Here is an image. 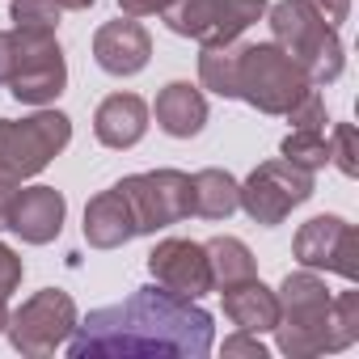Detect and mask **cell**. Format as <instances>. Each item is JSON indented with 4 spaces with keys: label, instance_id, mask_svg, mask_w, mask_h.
Returning <instances> with one entry per match:
<instances>
[{
    "label": "cell",
    "instance_id": "6da1fadb",
    "mask_svg": "<svg viewBox=\"0 0 359 359\" xmlns=\"http://www.w3.org/2000/svg\"><path fill=\"white\" fill-rule=\"evenodd\" d=\"M216 342V321L199 300H187L161 283L131 292L123 304L93 309L76 321L64 342L72 359L97 355H169V359H203Z\"/></svg>",
    "mask_w": 359,
    "mask_h": 359
},
{
    "label": "cell",
    "instance_id": "7a4b0ae2",
    "mask_svg": "<svg viewBox=\"0 0 359 359\" xmlns=\"http://www.w3.org/2000/svg\"><path fill=\"white\" fill-rule=\"evenodd\" d=\"M275 296H279L275 338L287 359H313V355H334L351 346V338L334 325V296L325 279H317L309 266L287 275Z\"/></svg>",
    "mask_w": 359,
    "mask_h": 359
},
{
    "label": "cell",
    "instance_id": "3957f363",
    "mask_svg": "<svg viewBox=\"0 0 359 359\" xmlns=\"http://www.w3.org/2000/svg\"><path fill=\"white\" fill-rule=\"evenodd\" d=\"M271 34L304 68L313 85H330L342 76V64H346L342 39L309 0H279L271 9Z\"/></svg>",
    "mask_w": 359,
    "mask_h": 359
},
{
    "label": "cell",
    "instance_id": "277c9868",
    "mask_svg": "<svg viewBox=\"0 0 359 359\" xmlns=\"http://www.w3.org/2000/svg\"><path fill=\"white\" fill-rule=\"evenodd\" d=\"M309 89H313V81L304 76V68L279 43L241 47V60H237V97L245 106H254L258 114H287Z\"/></svg>",
    "mask_w": 359,
    "mask_h": 359
},
{
    "label": "cell",
    "instance_id": "5b68a950",
    "mask_svg": "<svg viewBox=\"0 0 359 359\" xmlns=\"http://www.w3.org/2000/svg\"><path fill=\"white\" fill-rule=\"evenodd\" d=\"M72 140V118L60 110H39L22 123L0 118V177H13V182H26V177L43 173Z\"/></svg>",
    "mask_w": 359,
    "mask_h": 359
},
{
    "label": "cell",
    "instance_id": "8992f818",
    "mask_svg": "<svg viewBox=\"0 0 359 359\" xmlns=\"http://www.w3.org/2000/svg\"><path fill=\"white\" fill-rule=\"evenodd\" d=\"M135 216V233H161L169 224H182L191 216V173L182 169H152V173H131L114 182Z\"/></svg>",
    "mask_w": 359,
    "mask_h": 359
},
{
    "label": "cell",
    "instance_id": "52a82bcc",
    "mask_svg": "<svg viewBox=\"0 0 359 359\" xmlns=\"http://www.w3.org/2000/svg\"><path fill=\"white\" fill-rule=\"evenodd\" d=\"M313 199V173L292 161H262L241 182V208L254 224L275 229L292 216V208Z\"/></svg>",
    "mask_w": 359,
    "mask_h": 359
},
{
    "label": "cell",
    "instance_id": "ba28073f",
    "mask_svg": "<svg viewBox=\"0 0 359 359\" xmlns=\"http://www.w3.org/2000/svg\"><path fill=\"white\" fill-rule=\"evenodd\" d=\"M72 330H76V304L60 287H43L30 300H22V309L9 313V325H5L13 351L34 355V359L39 355H55L72 338Z\"/></svg>",
    "mask_w": 359,
    "mask_h": 359
},
{
    "label": "cell",
    "instance_id": "9c48e42d",
    "mask_svg": "<svg viewBox=\"0 0 359 359\" xmlns=\"http://www.w3.org/2000/svg\"><path fill=\"white\" fill-rule=\"evenodd\" d=\"M262 13L266 5L258 0H173L161 18L173 34L195 43H237Z\"/></svg>",
    "mask_w": 359,
    "mask_h": 359
},
{
    "label": "cell",
    "instance_id": "30bf717a",
    "mask_svg": "<svg viewBox=\"0 0 359 359\" xmlns=\"http://www.w3.org/2000/svg\"><path fill=\"white\" fill-rule=\"evenodd\" d=\"M13 47H18V60H13V76H9V93L26 106H47L64 93L68 85V64H64V51L55 43V34H22L13 30Z\"/></svg>",
    "mask_w": 359,
    "mask_h": 359
},
{
    "label": "cell",
    "instance_id": "8fae6325",
    "mask_svg": "<svg viewBox=\"0 0 359 359\" xmlns=\"http://www.w3.org/2000/svg\"><path fill=\"white\" fill-rule=\"evenodd\" d=\"M292 254L309 271H334L351 283L359 279V233L342 216H313L309 224H300Z\"/></svg>",
    "mask_w": 359,
    "mask_h": 359
},
{
    "label": "cell",
    "instance_id": "7c38bea8",
    "mask_svg": "<svg viewBox=\"0 0 359 359\" xmlns=\"http://www.w3.org/2000/svg\"><path fill=\"white\" fill-rule=\"evenodd\" d=\"M148 275L177 292V296H187V300H199L212 292V266H208V254L199 241H187V237H165L152 245L148 254Z\"/></svg>",
    "mask_w": 359,
    "mask_h": 359
},
{
    "label": "cell",
    "instance_id": "4fadbf2b",
    "mask_svg": "<svg viewBox=\"0 0 359 359\" xmlns=\"http://www.w3.org/2000/svg\"><path fill=\"white\" fill-rule=\"evenodd\" d=\"M93 60L102 72L110 76H135L148 68L152 60V39L148 30L135 22V18H118V22H106L97 34H93Z\"/></svg>",
    "mask_w": 359,
    "mask_h": 359
},
{
    "label": "cell",
    "instance_id": "5bb4252c",
    "mask_svg": "<svg viewBox=\"0 0 359 359\" xmlns=\"http://www.w3.org/2000/svg\"><path fill=\"white\" fill-rule=\"evenodd\" d=\"M64 216H68V199L55 187H30V191H18L9 229L26 245H47L64 233Z\"/></svg>",
    "mask_w": 359,
    "mask_h": 359
},
{
    "label": "cell",
    "instance_id": "9a60e30c",
    "mask_svg": "<svg viewBox=\"0 0 359 359\" xmlns=\"http://www.w3.org/2000/svg\"><path fill=\"white\" fill-rule=\"evenodd\" d=\"M148 131V102L135 93H110L93 114V135L106 148H135Z\"/></svg>",
    "mask_w": 359,
    "mask_h": 359
},
{
    "label": "cell",
    "instance_id": "2e32d148",
    "mask_svg": "<svg viewBox=\"0 0 359 359\" xmlns=\"http://www.w3.org/2000/svg\"><path fill=\"white\" fill-rule=\"evenodd\" d=\"M152 110H156V127L165 135H173V140H191L208 123V97L191 81H169L156 93V106Z\"/></svg>",
    "mask_w": 359,
    "mask_h": 359
},
{
    "label": "cell",
    "instance_id": "e0dca14e",
    "mask_svg": "<svg viewBox=\"0 0 359 359\" xmlns=\"http://www.w3.org/2000/svg\"><path fill=\"white\" fill-rule=\"evenodd\" d=\"M131 237H140V233H135V216H131L123 191L110 187V191L93 195L89 208H85V241L93 250H118Z\"/></svg>",
    "mask_w": 359,
    "mask_h": 359
},
{
    "label": "cell",
    "instance_id": "ac0fdd59",
    "mask_svg": "<svg viewBox=\"0 0 359 359\" xmlns=\"http://www.w3.org/2000/svg\"><path fill=\"white\" fill-rule=\"evenodd\" d=\"M224 296V317L237 325V330H250V334H266L279 325V296L254 275L245 283H233L220 292Z\"/></svg>",
    "mask_w": 359,
    "mask_h": 359
},
{
    "label": "cell",
    "instance_id": "d6986e66",
    "mask_svg": "<svg viewBox=\"0 0 359 359\" xmlns=\"http://www.w3.org/2000/svg\"><path fill=\"white\" fill-rule=\"evenodd\" d=\"M241 208V182L229 169H199L191 177V216L229 220Z\"/></svg>",
    "mask_w": 359,
    "mask_h": 359
},
{
    "label": "cell",
    "instance_id": "ffe728a7",
    "mask_svg": "<svg viewBox=\"0 0 359 359\" xmlns=\"http://www.w3.org/2000/svg\"><path fill=\"white\" fill-rule=\"evenodd\" d=\"M203 254H208L212 287H216V292H224V287L245 283V279H254V275H258V262H254L250 245H245V241H237V237H212V241L203 245Z\"/></svg>",
    "mask_w": 359,
    "mask_h": 359
},
{
    "label": "cell",
    "instance_id": "44dd1931",
    "mask_svg": "<svg viewBox=\"0 0 359 359\" xmlns=\"http://www.w3.org/2000/svg\"><path fill=\"white\" fill-rule=\"evenodd\" d=\"M237 60H241V43H203V51H199L203 89H212L220 97H237Z\"/></svg>",
    "mask_w": 359,
    "mask_h": 359
},
{
    "label": "cell",
    "instance_id": "7402d4cb",
    "mask_svg": "<svg viewBox=\"0 0 359 359\" xmlns=\"http://www.w3.org/2000/svg\"><path fill=\"white\" fill-rule=\"evenodd\" d=\"M279 152H283V161L317 173L330 161V140H325V131H300V127H292V135L279 144Z\"/></svg>",
    "mask_w": 359,
    "mask_h": 359
},
{
    "label": "cell",
    "instance_id": "603a6c76",
    "mask_svg": "<svg viewBox=\"0 0 359 359\" xmlns=\"http://www.w3.org/2000/svg\"><path fill=\"white\" fill-rule=\"evenodd\" d=\"M9 18H13V30H22V34H55L60 30L55 0H13Z\"/></svg>",
    "mask_w": 359,
    "mask_h": 359
},
{
    "label": "cell",
    "instance_id": "cb8c5ba5",
    "mask_svg": "<svg viewBox=\"0 0 359 359\" xmlns=\"http://www.w3.org/2000/svg\"><path fill=\"white\" fill-rule=\"evenodd\" d=\"M330 161H334L346 177L359 173V135H355L351 123H338V127H334V135H330Z\"/></svg>",
    "mask_w": 359,
    "mask_h": 359
},
{
    "label": "cell",
    "instance_id": "d4e9b609",
    "mask_svg": "<svg viewBox=\"0 0 359 359\" xmlns=\"http://www.w3.org/2000/svg\"><path fill=\"white\" fill-rule=\"evenodd\" d=\"M287 118H292V127H300V131H325V97H321L317 89H309V93L287 110Z\"/></svg>",
    "mask_w": 359,
    "mask_h": 359
},
{
    "label": "cell",
    "instance_id": "484cf974",
    "mask_svg": "<svg viewBox=\"0 0 359 359\" xmlns=\"http://www.w3.org/2000/svg\"><path fill=\"white\" fill-rule=\"evenodd\" d=\"M22 275H26V266H22V258L0 241V300H9L18 287H22Z\"/></svg>",
    "mask_w": 359,
    "mask_h": 359
},
{
    "label": "cell",
    "instance_id": "4316f807",
    "mask_svg": "<svg viewBox=\"0 0 359 359\" xmlns=\"http://www.w3.org/2000/svg\"><path fill=\"white\" fill-rule=\"evenodd\" d=\"M224 355H241V359H266V346L258 342V334L237 330L233 338H224Z\"/></svg>",
    "mask_w": 359,
    "mask_h": 359
},
{
    "label": "cell",
    "instance_id": "83f0119b",
    "mask_svg": "<svg viewBox=\"0 0 359 359\" xmlns=\"http://www.w3.org/2000/svg\"><path fill=\"white\" fill-rule=\"evenodd\" d=\"M309 5H313V9H317V13L334 26V30L351 18V0H309Z\"/></svg>",
    "mask_w": 359,
    "mask_h": 359
},
{
    "label": "cell",
    "instance_id": "f1b7e54d",
    "mask_svg": "<svg viewBox=\"0 0 359 359\" xmlns=\"http://www.w3.org/2000/svg\"><path fill=\"white\" fill-rule=\"evenodd\" d=\"M173 0H118L123 18H152V13H165Z\"/></svg>",
    "mask_w": 359,
    "mask_h": 359
},
{
    "label": "cell",
    "instance_id": "f546056e",
    "mask_svg": "<svg viewBox=\"0 0 359 359\" xmlns=\"http://www.w3.org/2000/svg\"><path fill=\"white\" fill-rule=\"evenodd\" d=\"M18 191H22V182H13V177H0V229H9V216H13Z\"/></svg>",
    "mask_w": 359,
    "mask_h": 359
},
{
    "label": "cell",
    "instance_id": "4dcf8cb0",
    "mask_svg": "<svg viewBox=\"0 0 359 359\" xmlns=\"http://www.w3.org/2000/svg\"><path fill=\"white\" fill-rule=\"evenodd\" d=\"M13 60H18L13 34H9V30H0V85H9V76H13Z\"/></svg>",
    "mask_w": 359,
    "mask_h": 359
},
{
    "label": "cell",
    "instance_id": "1f68e13d",
    "mask_svg": "<svg viewBox=\"0 0 359 359\" xmlns=\"http://www.w3.org/2000/svg\"><path fill=\"white\" fill-rule=\"evenodd\" d=\"M55 5H60V9H76V13H81V9H93L97 0H55Z\"/></svg>",
    "mask_w": 359,
    "mask_h": 359
},
{
    "label": "cell",
    "instance_id": "d6a6232c",
    "mask_svg": "<svg viewBox=\"0 0 359 359\" xmlns=\"http://www.w3.org/2000/svg\"><path fill=\"white\" fill-rule=\"evenodd\" d=\"M5 325H9V313H5V300H0V334H5Z\"/></svg>",
    "mask_w": 359,
    "mask_h": 359
},
{
    "label": "cell",
    "instance_id": "836d02e7",
    "mask_svg": "<svg viewBox=\"0 0 359 359\" xmlns=\"http://www.w3.org/2000/svg\"><path fill=\"white\" fill-rule=\"evenodd\" d=\"M258 5H266V0H258Z\"/></svg>",
    "mask_w": 359,
    "mask_h": 359
}]
</instances>
